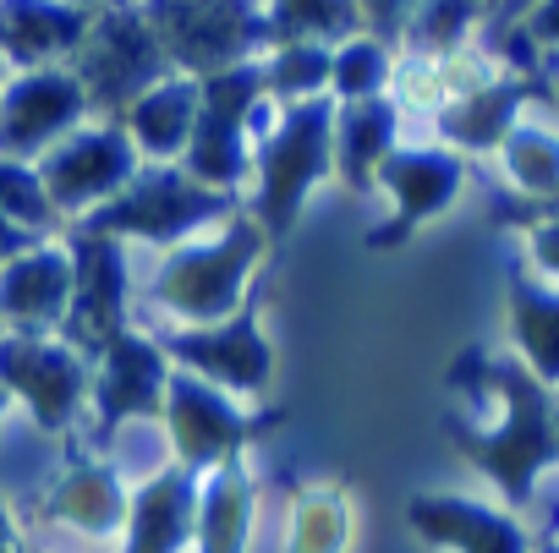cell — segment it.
<instances>
[{
  "label": "cell",
  "instance_id": "6da1fadb",
  "mask_svg": "<svg viewBox=\"0 0 559 553\" xmlns=\"http://www.w3.org/2000/svg\"><path fill=\"white\" fill-rule=\"evenodd\" d=\"M455 389H472V417H455V444L461 455L510 498L526 504L537 477L559 466V417H554V389H543L521 362H493L472 357L455 368Z\"/></svg>",
  "mask_w": 559,
  "mask_h": 553
},
{
  "label": "cell",
  "instance_id": "7a4b0ae2",
  "mask_svg": "<svg viewBox=\"0 0 559 553\" xmlns=\"http://www.w3.org/2000/svg\"><path fill=\"white\" fill-rule=\"evenodd\" d=\"M258 257H263V225L241 214L225 225V236L176 247V257L159 268L154 297H159V308H170L192 329L225 324V318H236V308L247 297V274Z\"/></svg>",
  "mask_w": 559,
  "mask_h": 553
},
{
  "label": "cell",
  "instance_id": "3957f363",
  "mask_svg": "<svg viewBox=\"0 0 559 553\" xmlns=\"http://www.w3.org/2000/svg\"><path fill=\"white\" fill-rule=\"evenodd\" d=\"M335 159V110L324 99H302L292 110H280L274 127H263L258 137V225L286 236L308 187L330 170Z\"/></svg>",
  "mask_w": 559,
  "mask_h": 553
},
{
  "label": "cell",
  "instance_id": "277c9868",
  "mask_svg": "<svg viewBox=\"0 0 559 553\" xmlns=\"http://www.w3.org/2000/svg\"><path fill=\"white\" fill-rule=\"evenodd\" d=\"M159 428H165L170 455L181 460V471L209 477V471L241 460V449L269 428V417H247L225 389H214V384H203L192 373H170Z\"/></svg>",
  "mask_w": 559,
  "mask_h": 553
},
{
  "label": "cell",
  "instance_id": "5b68a950",
  "mask_svg": "<svg viewBox=\"0 0 559 553\" xmlns=\"http://www.w3.org/2000/svg\"><path fill=\"white\" fill-rule=\"evenodd\" d=\"M165 61H181L198 83L230 67H252V45L263 39V23L241 0H148L143 7Z\"/></svg>",
  "mask_w": 559,
  "mask_h": 553
},
{
  "label": "cell",
  "instance_id": "8992f818",
  "mask_svg": "<svg viewBox=\"0 0 559 553\" xmlns=\"http://www.w3.org/2000/svg\"><path fill=\"white\" fill-rule=\"evenodd\" d=\"M78 83L88 105H105L127 116L154 83H165V50L138 7H110L99 23H88V39L78 50Z\"/></svg>",
  "mask_w": 559,
  "mask_h": 553
},
{
  "label": "cell",
  "instance_id": "52a82bcc",
  "mask_svg": "<svg viewBox=\"0 0 559 553\" xmlns=\"http://www.w3.org/2000/svg\"><path fill=\"white\" fill-rule=\"evenodd\" d=\"M88 357L72 351L61 335H0V389L17 395L45 433H67L88 406Z\"/></svg>",
  "mask_w": 559,
  "mask_h": 553
},
{
  "label": "cell",
  "instance_id": "ba28073f",
  "mask_svg": "<svg viewBox=\"0 0 559 553\" xmlns=\"http://www.w3.org/2000/svg\"><path fill=\"white\" fill-rule=\"evenodd\" d=\"M263 105V67H230L198 83V127L187 143V176L203 187H236L247 170V127Z\"/></svg>",
  "mask_w": 559,
  "mask_h": 553
},
{
  "label": "cell",
  "instance_id": "9c48e42d",
  "mask_svg": "<svg viewBox=\"0 0 559 553\" xmlns=\"http://www.w3.org/2000/svg\"><path fill=\"white\" fill-rule=\"evenodd\" d=\"M219 208H225V197L214 187L192 181L187 170H148V176H132L105 208H94L88 230L143 236V241H187Z\"/></svg>",
  "mask_w": 559,
  "mask_h": 553
},
{
  "label": "cell",
  "instance_id": "30bf717a",
  "mask_svg": "<svg viewBox=\"0 0 559 553\" xmlns=\"http://www.w3.org/2000/svg\"><path fill=\"white\" fill-rule=\"evenodd\" d=\"M127 335V257L116 236L83 230L72 247V308L61 340L83 357H105Z\"/></svg>",
  "mask_w": 559,
  "mask_h": 553
},
{
  "label": "cell",
  "instance_id": "8fae6325",
  "mask_svg": "<svg viewBox=\"0 0 559 553\" xmlns=\"http://www.w3.org/2000/svg\"><path fill=\"white\" fill-rule=\"evenodd\" d=\"M83 110H88V94H83L78 72L39 67V72L12 77V88L0 94V154L39 165L56 143H67L78 132Z\"/></svg>",
  "mask_w": 559,
  "mask_h": 553
},
{
  "label": "cell",
  "instance_id": "7c38bea8",
  "mask_svg": "<svg viewBox=\"0 0 559 553\" xmlns=\"http://www.w3.org/2000/svg\"><path fill=\"white\" fill-rule=\"evenodd\" d=\"M138 176V148L121 127H88L72 132L67 143H56L39 159V181L50 192L56 214H78V208H105L127 181Z\"/></svg>",
  "mask_w": 559,
  "mask_h": 553
},
{
  "label": "cell",
  "instance_id": "4fadbf2b",
  "mask_svg": "<svg viewBox=\"0 0 559 553\" xmlns=\"http://www.w3.org/2000/svg\"><path fill=\"white\" fill-rule=\"evenodd\" d=\"M170 362H181L192 378L225 389V395H258L274 373V351L252 318V308H241L236 318L225 324H203V329H187V335H165L159 340Z\"/></svg>",
  "mask_w": 559,
  "mask_h": 553
},
{
  "label": "cell",
  "instance_id": "5bb4252c",
  "mask_svg": "<svg viewBox=\"0 0 559 553\" xmlns=\"http://www.w3.org/2000/svg\"><path fill=\"white\" fill-rule=\"evenodd\" d=\"M165 384H170V357L148 335H121L88 384V400L99 411V433H116L127 422H154L165 411Z\"/></svg>",
  "mask_w": 559,
  "mask_h": 553
},
{
  "label": "cell",
  "instance_id": "9a60e30c",
  "mask_svg": "<svg viewBox=\"0 0 559 553\" xmlns=\"http://www.w3.org/2000/svg\"><path fill=\"white\" fill-rule=\"evenodd\" d=\"M412 531L428 542V548H444V553H537L526 526L499 509V504H483V498H461V493H417L412 509H406Z\"/></svg>",
  "mask_w": 559,
  "mask_h": 553
},
{
  "label": "cell",
  "instance_id": "2e32d148",
  "mask_svg": "<svg viewBox=\"0 0 559 553\" xmlns=\"http://www.w3.org/2000/svg\"><path fill=\"white\" fill-rule=\"evenodd\" d=\"M461 159L450 148H390L384 165H379V187L390 192L395 203V219L384 230H373V247H395L406 241V230H417L423 219L444 214L461 192Z\"/></svg>",
  "mask_w": 559,
  "mask_h": 553
},
{
  "label": "cell",
  "instance_id": "e0dca14e",
  "mask_svg": "<svg viewBox=\"0 0 559 553\" xmlns=\"http://www.w3.org/2000/svg\"><path fill=\"white\" fill-rule=\"evenodd\" d=\"M67 308H72V252L34 241L0 268V324H12L17 335L61 329Z\"/></svg>",
  "mask_w": 559,
  "mask_h": 553
},
{
  "label": "cell",
  "instance_id": "ac0fdd59",
  "mask_svg": "<svg viewBox=\"0 0 559 553\" xmlns=\"http://www.w3.org/2000/svg\"><path fill=\"white\" fill-rule=\"evenodd\" d=\"M198 531V477L170 466L154 482H138L121 526V553H192Z\"/></svg>",
  "mask_w": 559,
  "mask_h": 553
},
{
  "label": "cell",
  "instance_id": "d6986e66",
  "mask_svg": "<svg viewBox=\"0 0 559 553\" xmlns=\"http://www.w3.org/2000/svg\"><path fill=\"white\" fill-rule=\"evenodd\" d=\"M88 39V12L72 0H0V56L39 72L56 56H78Z\"/></svg>",
  "mask_w": 559,
  "mask_h": 553
},
{
  "label": "cell",
  "instance_id": "ffe728a7",
  "mask_svg": "<svg viewBox=\"0 0 559 553\" xmlns=\"http://www.w3.org/2000/svg\"><path fill=\"white\" fill-rule=\"evenodd\" d=\"M127 504L132 498H127V482H121L116 466L78 460L50 493V520H61L83 537H110V531L127 526Z\"/></svg>",
  "mask_w": 559,
  "mask_h": 553
},
{
  "label": "cell",
  "instance_id": "44dd1931",
  "mask_svg": "<svg viewBox=\"0 0 559 553\" xmlns=\"http://www.w3.org/2000/svg\"><path fill=\"white\" fill-rule=\"evenodd\" d=\"M192 127H198V77H165L121 116V132L148 159L181 154L192 143Z\"/></svg>",
  "mask_w": 559,
  "mask_h": 553
},
{
  "label": "cell",
  "instance_id": "7402d4cb",
  "mask_svg": "<svg viewBox=\"0 0 559 553\" xmlns=\"http://www.w3.org/2000/svg\"><path fill=\"white\" fill-rule=\"evenodd\" d=\"M247 520H252V482H247V466L230 460L209 471L198 488L192 553H247Z\"/></svg>",
  "mask_w": 559,
  "mask_h": 553
},
{
  "label": "cell",
  "instance_id": "603a6c76",
  "mask_svg": "<svg viewBox=\"0 0 559 553\" xmlns=\"http://www.w3.org/2000/svg\"><path fill=\"white\" fill-rule=\"evenodd\" d=\"M510 335H515L521 368L543 389H559V286L515 280L510 286Z\"/></svg>",
  "mask_w": 559,
  "mask_h": 553
},
{
  "label": "cell",
  "instance_id": "cb8c5ba5",
  "mask_svg": "<svg viewBox=\"0 0 559 553\" xmlns=\"http://www.w3.org/2000/svg\"><path fill=\"white\" fill-rule=\"evenodd\" d=\"M390 148H395V105L390 99H357L335 116V159L352 187H373Z\"/></svg>",
  "mask_w": 559,
  "mask_h": 553
},
{
  "label": "cell",
  "instance_id": "d4e9b609",
  "mask_svg": "<svg viewBox=\"0 0 559 553\" xmlns=\"http://www.w3.org/2000/svg\"><path fill=\"white\" fill-rule=\"evenodd\" d=\"M521 83H483V88H466L461 99L444 105L439 116V132L461 148H493L515 132V116H521Z\"/></svg>",
  "mask_w": 559,
  "mask_h": 553
},
{
  "label": "cell",
  "instance_id": "484cf974",
  "mask_svg": "<svg viewBox=\"0 0 559 553\" xmlns=\"http://www.w3.org/2000/svg\"><path fill=\"white\" fill-rule=\"evenodd\" d=\"M352 548V498L335 482H308L292 498L286 553H346Z\"/></svg>",
  "mask_w": 559,
  "mask_h": 553
},
{
  "label": "cell",
  "instance_id": "4316f807",
  "mask_svg": "<svg viewBox=\"0 0 559 553\" xmlns=\"http://www.w3.org/2000/svg\"><path fill=\"white\" fill-rule=\"evenodd\" d=\"M504 148V170L521 192L532 197H559V137L543 132V127H521L499 143Z\"/></svg>",
  "mask_w": 559,
  "mask_h": 553
},
{
  "label": "cell",
  "instance_id": "83f0119b",
  "mask_svg": "<svg viewBox=\"0 0 559 553\" xmlns=\"http://www.w3.org/2000/svg\"><path fill=\"white\" fill-rule=\"evenodd\" d=\"M330 77H335V56L319 50L313 39L308 45H280V56L263 67V88L280 94V99H292V105H302L308 94H319Z\"/></svg>",
  "mask_w": 559,
  "mask_h": 553
},
{
  "label": "cell",
  "instance_id": "f1b7e54d",
  "mask_svg": "<svg viewBox=\"0 0 559 553\" xmlns=\"http://www.w3.org/2000/svg\"><path fill=\"white\" fill-rule=\"evenodd\" d=\"M357 23V0H274V34H286V45H308V34H352Z\"/></svg>",
  "mask_w": 559,
  "mask_h": 553
},
{
  "label": "cell",
  "instance_id": "f546056e",
  "mask_svg": "<svg viewBox=\"0 0 559 553\" xmlns=\"http://www.w3.org/2000/svg\"><path fill=\"white\" fill-rule=\"evenodd\" d=\"M0 219L23 225L28 236H34L39 225H50V219H56L50 192H45V181H39V165H28V159H7V154H0Z\"/></svg>",
  "mask_w": 559,
  "mask_h": 553
},
{
  "label": "cell",
  "instance_id": "4dcf8cb0",
  "mask_svg": "<svg viewBox=\"0 0 559 553\" xmlns=\"http://www.w3.org/2000/svg\"><path fill=\"white\" fill-rule=\"evenodd\" d=\"M472 23H477V0H417L406 34L423 56H450L472 34Z\"/></svg>",
  "mask_w": 559,
  "mask_h": 553
},
{
  "label": "cell",
  "instance_id": "1f68e13d",
  "mask_svg": "<svg viewBox=\"0 0 559 553\" xmlns=\"http://www.w3.org/2000/svg\"><path fill=\"white\" fill-rule=\"evenodd\" d=\"M330 83L346 94V105L379 99L390 88V56H384V45L379 39H346L341 56H335V77Z\"/></svg>",
  "mask_w": 559,
  "mask_h": 553
},
{
  "label": "cell",
  "instance_id": "d6a6232c",
  "mask_svg": "<svg viewBox=\"0 0 559 553\" xmlns=\"http://www.w3.org/2000/svg\"><path fill=\"white\" fill-rule=\"evenodd\" d=\"M532 263L548 274V280H559V219L532 230Z\"/></svg>",
  "mask_w": 559,
  "mask_h": 553
},
{
  "label": "cell",
  "instance_id": "836d02e7",
  "mask_svg": "<svg viewBox=\"0 0 559 553\" xmlns=\"http://www.w3.org/2000/svg\"><path fill=\"white\" fill-rule=\"evenodd\" d=\"M357 7H362V23H373L379 34H395L406 7H417V0H357Z\"/></svg>",
  "mask_w": 559,
  "mask_h": 553
},
{
  "label": "cell",
  "instance_id": "e575fe53",
  "mask_svg": "<svg viewBox=\"0 0 559 553\" xmlns=\"http://www.w3.org/2000/svg\"><path fill=\"white\" fill-rule=\"evenodd\" d=\"M532 39H543V45H559V0H537L532 7V17L521 23Z\"/></svg>",
  "mask_w": 559,
  "mask_h": 553
},
{
  "label": "cell",
  "instance_id": "d590c367",
  "mask_svg": "<svg viewBox=\"0 0 559 553\" xmlns=\"http://www.w3.org/2000/svg\"><path fill=\"white\" fill-rule=\"evenodd\" d=\"M34 247V236L23 230V225H12V219H0V268H7L17 252H28Z\"/></svg>",
  "mask_w": 559,
  "mask_h": 553
},
{
  "label": "cell",
  "instance_id": "8d00e7d4",
  "mask_svg": "<svg viewBox=\"0 0 559 553\" xmlns=\"http://www.w3.org/2000/svg\"><path fill=\"white\" fill-rule=\"evenodd\" d=\"M0 553H23V537H17V520H12L7 493H0Z\"/></svg>",
  "mask_w": 559,
  "mask_h": 553
},
{
  "label": "cell",
  "instance_id": "74e56055",
  "mask_svg": "<svg viewBox=\"0 0 559 553\" xmlns=\"http://www.w3.org/2000/svg\"><path fill=\"white\" fill-rule=\"evenodd\" d=\"M0 417H7V389H0Z\"/></svg>",
  "mask_w": 559,
  "mask_h": 553
},
{
  "label": "cell",
  "instance_id": "f35d334b",
  "mask_svg": "<svg viewBox=\"0 0 559 553\" xmlns=\"http://www.w3.org/2000/svg\"><path fill=\"white\" fill-rule=\"evenodd\" d=\"M537 553H559V542H548V548H537Z\"/></svg>",
  "mask_w": 559,
  "mask_h": 553
},
{
  "label": "cell",
  "instance_id": "ab89813d",
  "mask_svg": "<svg viewBox=\"0 0 559 553\" xmlns=\"http://www.w3.org/2000/svg\"><path fill=\"white\" fill-rule=\"evenodd\" d=\"M554 417H559V395H554Z\"/></svg>",
  "mask_w": 559,
  "mask_h": 553
},
{
  "label": "cell",
  "instance_id": "60d3db41",
  "mask_svg": "<svg viewBox=\"0 0 559 553\" xmlns=\"http://www.w3.org/2000/svg\"><path fill=\"white\" fill-rule=\"evenodd\" d=\"M0 335H7V329H0Z\"/></svg>",
  "mask_w": 559,
  "mask_h": 553
},
{
  "label": "cell",
  "instance_id": "b9f144b4",
  "mask_svg": "<svg viewBox=\"0 0 559 553\" xmlns=\"http://www.w3.org/2000/svg\"><path fill=\"white\" fill-rule=\"evenodd\" d=\"M78 7H83V0H78Z\"/></svg>",
  "mask_w": 559,
  "mask_h": 553
}]
</instances>
